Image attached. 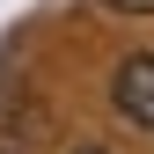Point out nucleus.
<instances>
[{
  "mask_svg": "<svg viewBox=\"0 0 154 154\" xmlns=\"http://www.w3.org/2000/svg\"><path fill=\"white\" fill-rule=\"evenodd\" d=\"M110 95H118V110L140 132H154V51H132L118 66V81H110Z\"/></svg>",
  "mask_w": 154,
  "mask_h": 154,
  "instance_id": "nucleus-1",
  "label": "nucleus"
},
{
  "mask_svg": "<svg viewBox=\"0 0 154 154\" xmlns=\"http://www.w3.org/2000/svg\"><path fill=\"white\" fill-rule=\"evenodd\" d=\"M110 15H154V0H103Z\"/></svg>",
  "mask_w": 154,
  "mask_h": 154,
  "instance_id": "nucleus-2",
  "label": "nucleus"
},
{
  "mask_svg": "<svg viewBox=\"0 0 154 154\" xmlns=\"http://www.w3.org/2000/svg\"><path fill=\"white\" fill-rule=\"evenodd\" d=\"M73 154H103V147H73Z\"/></svg>",
  "mask_w": 154,
  "mask_h": 154,
  "instance_id": "nucleus-3",
  "label": "nucleus"
},
{
  "mask_svg": "<svg viewBox=\"0 0 154 154\" xmlns=\"http://www.w3.org/2000/svg\"><path fill=\"white\" fill-rule=\"evenodd\" d=\"M0 154H8V147H0Z\"/></svg>",
  "mask_w": 154,
  "mask_h": 154,
  "instance_id": "nucleus-4",
  "label": "nucleus"
}]
</instances>
